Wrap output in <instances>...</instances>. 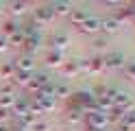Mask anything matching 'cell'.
<instances>
[{"label":"cell","instance_id":"1","mask_svg":"<svg viewBox=\"0 0 135 131\" xmlns=\"http://www.w3.org/2000/svg\"><path fill=\"white\" fill-rule=\"evenodd\" d=\"M15 61V72H33V68H35V64H33V55H20L18 59H13Z\"/></svg>","mask_w":135,"mask_h":131},{"label":"cell","instance_id":"2","mask_svg":"<svg viewBox=\"0 0 135 131\" xmlns=\"http://www.w3.org/2000/svg\"><path fill=\"white\" fill-rule=\"evenodd\" d=\"M124 66V55L122 52H107L105 55V68H120Z\"/></svg>","mask_w":135,"mask_h":131},{"label":"cell","instance_id":"3","mask_svg":"<svg viewBox=\"0 0 135 131\" xmlns=\"http://www.w3.org/2000/svg\"><path fill=\"white\" fill-rule=\"evenodd\" d=\"M55 17V13H52V9H50V4H46V7H39L37 11H35V22L37 24H46V22H50Z\"/></svg>","mask_w":135,"mask_h":131},{"label":"cell","instance_id":"4","mask_svg":"<svg viewBox=\"0 0 135 131\" xmlns=\"http://www.w3.org/2000/svg\"><path fill=\"white\" fill-rule=\"evenodd\" d=\"M31 79H33V72H15L11 83L13 85H22V87H28L31 85Z\"/></svg>","mask_w":135,"mask_h":131},{"label":"cell","instance_id":"5","mask_svg":"<svg viewBox=\"0 0 135 131\" xmlns=\"http://www.w3.org/2000/svg\"><path fill=\"white\" fill-rule=\"evenodd\" d=\"M79 29H81L83 33H98V31H100V20H96V17H87Z\"/></svg>","mask_w":135,"mask_h":131},{"label":"cell","instance_id":"6","mask_svg":"<svg viewBox=\"0 0 135 131\" xmlns=\"http://www.w3.org/2000/svg\"><path fill=\"white\" fill-rule=\"evenodd\" d=\"M50 42H52V48H55V50L61 52V48H65L70 39H68V35H65V33H55L52 37H50Z\"/></svg>","mask_w":135,"mask_h":131},{"label":"cell","instance_id":"7","mask_svg":"<svg viewBox=\"0 0 135 131\" xmlns=\"http://www.w3.org/2000/svg\"><path fill=\"white\" fill-rule=\"evenodd\" d=\"M46 66H63V55L59 50H50L48 55H46Z\"/></svg>","mask_w":135,"mask_h":131},{"label":"cell","instance_id":"8","mask_svg":"<svg viewBox=\"0 0 135 131\" xmlns=\"http://www.w3.org/2000/svg\"><path fill=\"white\" fill-rule=\"evenodd\" d=\"M87 17H89V15L83 11V9H72V11H70V20H72V24H74V26H81L83 22L87 20Z\"/></svg>","mask_w":135,"mask_h":131},{"label":"cell","instance_id":"9","mask_svg":"<svg viewBox=\"0 0 135 131\" xmlns=\"http://www.w3.org/2000/svg\"><path fill=\"white\" fill-rule=\"evenodd\" d=\"M120 29V22L115 20V17H109V20H100V31H105V33H113Z\"/></svg>","mask_w":135,"mask_h":131},{"label":"cell","instance_id":"10","mask_svg":"<svg viewBox=\"0 0 135 131\" xmlns=\"http://www.w3.org/2000/svg\"><path fill=\"white\" fill-rule=\"evenodd\" d=\"M20 31V24L15 22V20H7L4 24H2V33L0 35H4V37H11L13 33H18Z\"/></svg>","mask_w":135,"mask_h":131},{"label":"cell","instance_id":"11","mask_svg":"<svg viewBox=\"0 0 135 131\" xmlns=\"http://www.w3.org/2000/svg\"><path fill=\"white\" fill-rule=\"evenodd\" d=\"M52 96L65 98V96H70V87H68L65 83H55V87H52Z\"/></svg>","mask_w":135,"mask_h":131},{"label":"cell","instance_id":"12","mask_svg":"<svg viewBox=\"0 0 135 131\" xmlns=\"http://www.w3.org/2000/svg\"><path fill=\"white\" fill-rule=\"evenodd\" d=\"M50 9H52L55 15H59V13H68V15H70L72 4H68V2H55V4H50Z\"/></svg>","mask_w":135,"mask_h":131},{"label":"cell","instance_id":"13","mask_svg":"<svg viewBox=\"0 0 135 131\" xmlns=\"http://www.w3.org/2000/svg\"><path fill=\"white\" fill-rule=\"evenodd\" d=\"M81 70V61H68V64H63V74H79Z\"/></svg>","mask_w":135,"mask_h":131},{"label":"cell","instance_id":"14","mask_svg":"<svg viewBox=\"0 0 135 131\" xmlns=\"http://www.w3.org/2000/svg\"><path fill=\"white\" fill-rule=\"evenodd\" d=\"M105 68V57H91L89 59V66L87 70H91V72H98V70Z\"/></svg>","mask_w":135,"mask_h":131},{"label":"cell","instance_id":"15","mask_svg":"<svg viewBox=\"0 0 135 131\" xmlns=\"http://www.w3.org/2000/svg\"><path fill=\"white\" fill-rule=\"evenodd\" d=\"M24 35H22V31H18V33H13L11 37H7V42H9V46H24Z\"/></svg>","mask_w":135,"mask_h":131},{"label":"cell","instance_id":"16","mask_svg":"<svg viewBox=\"0 0 135 131\" xmlns=\"http://www.w3.org/2000/svg\"><path fill=\"white\" fill-rule=\"evenodd\" d=\"M0 74H2L4 79H13V74H15V66L13 64H4V66H0Z\"/></svg>","mask_w":135,"mask_h":131},{"label":"cell","instance_id":"17","mask_svg":"<svg viewBox=\"0 0 135 131\" xmlns=\"http://www.w3.org/2000/svg\"><path fill=\"white\" fill-rule=\"evenodd\" d=\"M122 70H124V74H126V79H129V81H135V61H129V64H124Z\"/></svg>","mask_w":135,"mask_h":131},{"label":"cell","instance_id":"18","mask_svg":"<svg viewBox=\"0 0 135 131\" xmlns=\"http://www.w3.org/2000/svg\"><path fill=\"white\" fill-rule=\"evenodd\" d=\"M7 7H11V13H15V15H18V13H24V11H26V2H11V4H7Z\"/></svg>","mask_w":135,"mask_h":131},{"label":"cell","instance_id":"19","mask_svg":"<svg viewBox=\"0 0 135 131\" xmlns=\"http://www.w3.org/2000/svg\"><path fill=\"white\" fill-rule=\"evenodd\" d=\"M31 129H33V131H48L50 125H48L46 120H35V122L31 125Z\"/></svg>","mask_w":135,"mask_h":131},{"label":"cell","instance_id":"20","mask_svg":"<svg viewBox=\"0 0 135 131\" xmlns=\"http://www.w3.org/2000/svg\"><path fill=\"white\" fill-rule=\"evenodd\" d=\"M7 48H9V42H7V37H4V35H0V52H2V50H7Z\"/></svg>","mask_w":135,"mask_h":131},{"label":"cell","instance_id":"21","mask_svg":"<svg viewBox=\"0 0 135 131\" xmlns=\"http://www.w3.org/2000/svg\"><path fill=\"white\" fill-rule=\"evenodd\" d=\"M81 118V114L79 111H70V114H68V120H70V122H76Z\"/></svg>","mask_w":135,"mask_h":131},{"label":"cell","instance_id":"22","mask_svg":"<svg viewBox=\"0 0 135 131\" xmlns=\"http://www.w3.org/2000/svg\"><path fill=\"white\" fill-rule=\"evenodd\" d=\"M7 118H9V109H2V107H0V120H7Z\"/></svg>","mask_w":135,"mask_h":131},{"label":"cell","instance_id":"23","mask_svg":"<svg viewBox=\"0 0 135 131\" xmlns=\"http://www.w3.org/2000/svg\"><path fill=\"white\" fill-rule=\"evenodd\" d=\"M94 46H96V48H103V46H105V39H96Z\"/></svg>","mask_w":135,"mask_h":131},{"label":"cell","instance_id":"24","mask_svg":"<svg viewBox=\"0 0 135 131\" xmlns=\"http://www.w3.org/2000/svg\"><path fill=\"white\" fill-rule=\"evenodd\" d=\"M4 9H7V4H4V2H0V13H2Z\"/></svg>","mask_w":135,"mask_h":131},{"label":"cell","instance_id":"25","mask_svg":"<svg viewBox=\"0 0 135 131\" xmlns=\"http://www.w3.org/2000/svg\"><path fill=\"white\" fill-rule=\"evenodd\" d=\"M0 131H9V127H4L2 122H0Z\"/></svg>","mask_w":135,"mask_h":131},{"label":"cell","instance_id":"26","mask_svg":"<svg viewBox=\"0 0 135 131\" xmlns=\"http://www.w3.org/2000/svg\"><path fill=\"white\" fill-rule=\"evenodd\" d=\"M61 131H70V129H61Z\"/></svg>","mask_w":135,"mask_h":131}]
</instances>
